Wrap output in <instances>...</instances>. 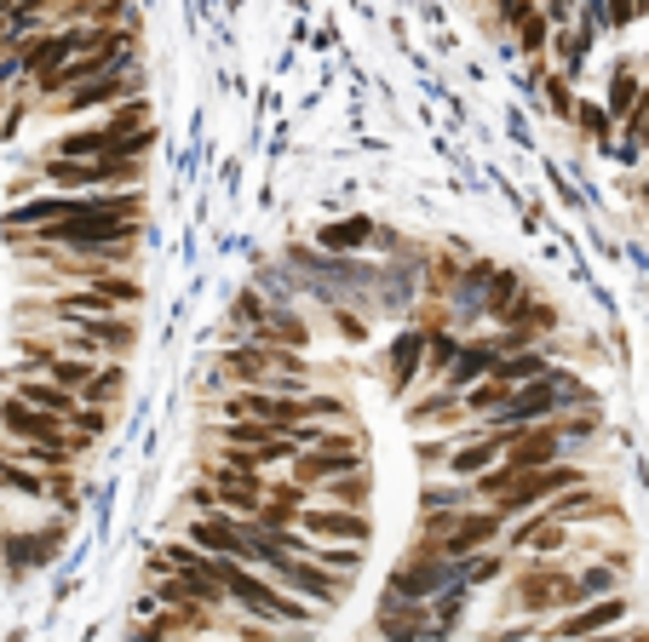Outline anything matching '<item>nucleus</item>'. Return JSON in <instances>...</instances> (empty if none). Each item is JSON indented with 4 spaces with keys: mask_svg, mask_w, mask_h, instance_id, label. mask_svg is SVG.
<instances>
[{
    "mask_svg": "<svg viewBox=\"0 0 649 642\" xmlns=\"http://www.w3.org/2000/svg\"><path fill=\"white\" fill-rule=\"evenodd\" d=\"M328 494L339 505H368V476H339V482H328Z\"/></svg>",
    "mask_w": 649,
    "mask_h": 642,
    "instance_id": "f704fd0d",
    "label": "nucleus"
},
{
    "mask_svg": "<svg viewBox=\"0 0 649 642\" xmlns=\"http://www.w3.org/2000/svg\"><path fill=\"white\" fill-rule=\"evenodd\" d=\"M494 368H501V350H494V345H460V362L448 368V391L471 396L478 384L494 379Z\"/></svg>",
    "mask_w": 649,
    "mask_h": 642,
    "instance_id": "dca6fc26",
    "label": "nucleus"
},
{
    "mask_svg": "<svg viewBox=\"0 0 649 642\" xmlns=\"http://www.w3.org/2000/svg\"><path fill=\"white\" fill-rule=\"evenodd\" d=\"M517 304H523V275H517V270H494V275H489V311L506 322Z\"/></svg>",
    "mask_w": 649,
    "mask_h": 642,
    "instance_id": "393cba45",
    "label": "nucleus"
},
{
    "mask_svg": "<svg viewBox=\"0 0 649 642\" xmlns=\"http://www.w3.org/2000/svg\"><path fill=\"white\" fill-rule=\"evenodd\" d=\"M540 92H546V104H552V115H575V98H569V81H563V75L540 81Z\"/></svg>",
    "mask_w": 649,
    "mask_h": 642,
    "instance_id": "c9c22d12",
    "label": "nucleus"
},
{
    "mask_svg": "<svg viewBox=\"0 0 649 642\" xmlns=\"http://www.w3.org/2000/svg\"><path fill=\"white\" fill-rule=\"evenodd\" d=\"M311 562H316V568H339V574H357V562H362V556H357V551H316Z\"/></svg>",
    "mask_w": 649,
    "mask_h": 642,
    "instance_id": "e433bc0d",
    "label": "nucleus"
},
{
    "mask_svg": "<svg viewBox=\"0 0 649 642\" xmlns=\"http://www.w3.org/2000/svg\"><path fill=\"white\" fill-rule=\"evenodd\" d=\"M569 487H581V471L575 465H552V471H535V476H523L512 494L494 499V517H523V510H535V505H552L558 494H569Z\"/></svg>",
    "mask_w": 649,
    "mask_h": 642,
    "instance_id": "6e6552de",
    "label": "nucleus"
},
{
    "mask_svg": "<svg viewBox=\"0 0 649 642\" xmlns=\"http://www.w3.org/2000/svg\"><path fill=\"white\" fill-rule=\"evenodd\" d=\"M138 304V275H104L98 288H69L58 299H23L18 316H58V322H104V316H127Z\"/></svg>",
    "mask_w": 649,
    "mask_h": 642,
    "instance_id": "f257e3e1",
    "label": "nucleus"
},
{
    "mask_svg": "<svg viewBox=\"0 0 649 642\" xmlns=\"http://www.w3.org/2000/svg\"><path fill=\"white\" fill-rule=\"evenodd\" d=\"M506 327H512V333H529V327H558V311H552V304H535V299H523L517 311L506 316Z\"/></svg>",
    "mask_w": 649,
    "mask_h": 642,
    "instance_id": "cd10ccee",
    "label": "nucleus"
},
{
    "mask_svg": "<svg viewBox=\"0 0 649 642\" xmlns=\"http://www.w3.org/2000/svg\"><path fill=\"white\" fill-rule=\"evenodd\" d=\"M563 539H569L563 522H552V510H540V517H529V522L512 528V551H558Z\"/></svg>",
    "mask_w": 649,
    "mask_h": 642,
    "instance_id": "4be33fe9",
    "label": "nucleus"
},
{
    "mask_svg": "<svg viewBox=\"0 0 649 642\" xmlns=\"http://www.w3.org/2000/svg\"><path fill=\"white\" fill-rule=\"evenodd\" d=\"M471 579H494L501 574V551H489V556H471V568H466Z\"/></svg>",
    "mask_w": 649,
    "mask_h": 642,
    "instance_id": "58836bf2",
    "label": "nucleus"
},
{
    "mask_svg": "<svg viewBox=\"0 0 649 642\" xmlns=\"http://www.w3.org/2000/svg\"><path fill=\"white\" fill-rule=\"evenodd\" d=\"M270 574H277L282 585H293V590H305V597H316V602H334L339 597V585L316 568V562H305V556H277L270 562Z\"/></svg>",
    "mask_w": 649,
    "mask_h": 642,
    "instance_id": "6ab92c4d",
    "label": "nucleus"
},
{
    "mask_svg": "<svg viewBox=\"0 0 649 642\" xmlns=\"http://www.w3.org/2000/svg\"><path fill=\"white\" fill-rule=\"evenodd\" d=\"M501 459H506V436H483V442H471V448H455V453H448V471H455V476H489L494 465H501Z\"/></svg>",
    "mask_w": 649,
    "mask_h": 642,
    "instance_id": "412c9836",
    "label": "nucleus"
},
{
    "mask_svg": "<svg viewBox=\"0 0 649 642\" xmlns=\"http://www.w3.org/2000/svg\"><path fill=\"white\" fill-rule=\"evenodd\" d=\"M127 92H138L127 75H110V81H92L69 98H53V115H81V110H121L127 104Z\"/></svg>",
    "mask_w": 649,
    "mask_h": 642,
    "instance_id": "4468645a",
    "label": "nucleus"
},
{
    "mask_svg": "<svg viewBox=\"0 0 649 642\" xmlns=\"http://www.w3.org/2000/svg\"><path fill=\"white\" fill-rule=\"evenodd\" d=\"M552 522H597V517H609V522H620V510H615V499H604V494H592V487H569V494H558L552 505Z\"/></svg>",
    "mask_w": 649,
    "mask_h": 642,
    "instance_id": "a211bd4d",
    "label": "nucleus"
},
{
    "mask_svg": "<svg viewBox=\"0 0 649 642\" xmlns=\"http://www.w3.org/2000/svg\"><path fill=\"white\" fill-rule=\"evenodd\" d=\"M339 476H362V442L351 430H339V436H316V442L293 459V482L299 487H311V482H339Z\"/></svg>",
    "mask_w": 649,
    "mask_h": 642,
    "instance_id": "f03ea898",
    "label": "nucleus"
},
{
    "mask_svg": "<svg viewBox=\"0 0 649 642\" xmlns=\"http://www.w3.org/2000/svg\"><path fill=\"white\" fill-rule=\"evenodd\" d=\"M339 333H345V339H368V327L357 316H339Z\"/></svg>",
    "mask_w": 649,
    "mask_h": 642,
    "instance_id": "ea45409f",
    "label": "nucleus"
},
{
    "mask_svg": "<svg viewBox=\"0 0 649 642\" xmlns=\"http://www.w3.org/2000/svg\"><path fill=\"white\" fill-rule=\"evenodd\" d=\"M426 339H432V350H426V362H432V373H443V379H448V368H455V362H460V345H455V339H448V333H426Z\"/></svg>",
    "mask_w": 649,
    "mask_h": 642,
    "instance_id": "7c9ffc66",
    "label": "nucleus"
},
{
    "mask_svg": "<svg viewBox=\"0 0 649 642\" xmlns=\"http://www.w3.org/2000/svg\"><path fill=\"white\" fill-rule=\"evenodd\" d=\"M121 391H127V373H121V368H104V373L92 379V391H87L81 402H87V407H110V402H121Z\"/></svg>",
    "mask_w": 649,
    "mask_h": 642,
    "instance_id": "c85d7f7f",
    "label": "nucleus"
},
{
    "mask_svg": "<svg viewBox=\"0 0 649 642\" xmlns=\"http://www.w3.org/2000/svg\"><path fill=\"white\" fill-rule=\"evenodd\" d=\"M64 356H81V362H98V356H127L138 345V322L127 316H104V322H64V333L53 339Z\"/></svg>",
    "mask_w": 649,
    "mask_h": 642,
    "instance_id": "39448f33",
    "label": "nucleus"
},
{
    "mask_svg": "<svg viewBox=\"0 0 649 642\" xmlns=\"http://www.w3.org/2000/svg\"><path fill=\"white\" fill-rule=\"evenodd\" d=\"M46 184H64L69 195L81 190H104V184H138V161H41Z\"/></svg>",
    "mask_w": 649,
    "mask_h": 642,
    "instance_id": "0eeeda50",
    "label": "nucleus"
},
{
    "mask_svg": "<svg viewBox=\"0 0 649 642\" xmlns=\"http://www.w3.org/2000/svg\"><path fill=\"white\" fill-rule=\"evenodd\" d=\"M627 620V602L620 597H604V602H586L575 613H563V620L552 626V642H581V637H604L609 626Z\"/></svg>",
    "mask_w": 649,
    "mask_h": 642,
    "instance_id": "9b49d317",
    "label": "nucleus"
},
{
    "mask_svg": "<svg viewBox=\"0 0 649 642\" xmlns=\"http://www.w3.org/2000/svg\"><path fill=\"white\" fill-rule=\"evenodd\" d=\"M299 499H305V487H299V482H277V487L265 494L259 528H270V533H293V522L305 517V505H299Z\"/></svg>",
    "mask_w": 649,
    "mask_h": 642,
    "instance_id": "aec40b11",
    "label": "nucleus"
},
{
    "mask_svg": "<svg viewBox=\"0 0 649 642\" xmlns=\"http://www.w3.org/2000/svg\"><path fill=\"white\" fill-rule=\"evenodd\" d=\"M546 373H552V362H546L540 350H523V356H501V368H494V379H501L506 391H529V384H540Z\"/></svg>",
    "mask_w": 649,
    "mask_h": 642,
    "instance_id": "5701e85b",
    "label": "nucleus"
},
{
    "mask_svg": "<svg viewBox=\"0 0 649 642\" xmlns=\"http://www.w3.org/2000/svg\"><path fill=\"white\" fill-rule=\"evenodd\" d=\"M58 539H64L58 528H53V533H12L7 551H12V562H46V556L58 551Z\"/></svg>",
    "mask_w": 649,
    "mask_h": 642,
    "instance_id": "bb28decb",
    "label": "nucleus"
},
{
    "mask_svg": "<svg viewBox=\"0 0 649 642\" xmlns=\"http://www.w3.org/2000/svg\"><path fill=\"white\" fill-rule=\"evenodd\" d=\"M18 402H30L35 414H53V419H75L81 414V396H69V391H58L53 379H35V373H18V391H12Z\"/></svg>",
    "mask_w": 649,
    "mask_h": 642,
    "instance_id": "2eb2a0df",
    "label": "nucleus"
},
{
    "mask_svg": "<svg viewBox=\"0 0 649 642\" xmlns=\"http://www.w3.org/2000/svg\"><path fill=\"white\" fill-rule=\"evenodd\" d=\"M644 104V92H638V69L633 64H620L615 75H609V110L615 115H633Z\"/></svg>",
    "mask_w": 649,
    "mask_h": 642,
    "instance_id": "a878e982",
    "label": "nucleus"
},
{
    "mask_svg": "<svg viewBox=\"0 0 649 642\" xmlns=\"http://www.w3.org/2000/svg\"><path fill=\"white\" fill-rule=\"evenodd\" d=\"M0 430H7L18 448H64V453H81V448H87L64 419L35 414V407H30V402H18V396H0Z\"/></svg>",
    "mask_w": 649,
    "mask_h": 642,
    "instance_id": "20e7f679",
    "label": "nucleus"
},
{
    "mask_svg": "<svg viewBox=\"0 0 649 642\" xmlns=\"http://www.w3.org/2000/svg\"><path fill=\"white\" fill-rule=\"evenodd\" d=\"M575 121H581V133L604 144L609 138V110H597V104H575Z\"/></svg>",
    "mask_w": 649,
    "mask_h": 642,
    "instance_id": "473e14b6",
    "label": "nucleus"
},
{
    "mask_svg": "<svg viewBox=\"0 0 649 642\" xmlns=\"http://www.w3.org/2000/svg\"><path fill=\"white\" fill-rule=\"evenodd\" d=\"M494 533H501V517H494V510H466V517L448 528V539L437 545V556H478L483 545H494Z\"/></svg>",
    "mask_w": 649,
    "mask_h": 642,
    "instance_id": "f8f14e48",
    "label": "nucleus"
},
{
    "mask_svg": "<svg viewBox=\"0 0 649 642\" xmlns=\"http://www.w3.org/2000/svg\"><path fill=\"white\" fill-rule=\"evenodd\" d=\"M644 149H649V138H644Z\"/></svg>",
    "mask_w": 649,
    "mask_h": 642,
    "instance_id": "79ce46f5",
    "label": "nucleus"
},
{
    "mask_svg": "<svg viewBox=\"0 0 649 642\" xmlns=\"http://www.w3.org/2000/svg\"><path fill=\"white\" fill-rule=\"evenodd\" d=\"M69 430L81 436V442H92V436H104V430H110V414H104V407H81V414L69 419Z\"/></svg>",
    "mask_w": 649,
    "mask_h": 642,
    "instance_id": "2f4dec72",
    "label": "nucleus"
},
{
    "mask_svg": "<svg viewBox=\"0 0 649 642\" xmlns=\"http://www.w3.org/2000/svg\"><path fill=\"white\" fill-rule=\"evenodd\" d=\"M575 579H581V597L586 602H597V597H609V590H615V568H586Z\"/></svg>",
    "mask_w": 649,
    "mask_h": 642,
    "instance_id": "72a5a7b5",
    "label": "nucleus"
},
{
    "mask_svg": "<svg viewBox=\"0 0 649 642\" xmlns=\"http://www.w3.org/2000/svg\"><path fill=\"white\" fill-rule=\"evenodd\" d=\"M419 465H448V453L437 442H426V448H419Z\"/></svg>",
    "mask_w": 649,
    "mask_h": 642,
    "instance_id": "a19ab883",
    "label": "nucleus"
},
{
    "mask_svg": "<svg viewBox=\"0 0 649 642\" xmlns=\"http://www.w3.org/2000/svg\"><path fill=\"white\" fill-rule=\"evenodd\" d=\"M208 487L219 499V517H236V522H259L265 494H270V487L259 482V471L231 465V459H208Z\"/></svg>",
    "mask_w": 649,
    "mask_h": 642,
    "instance_id": "423d86ee",
    "label": "nucleus"
},
{
    "mask_svg": "<svg viewBox=\"0 0 649 642\" xmlns=\"http://www.w3.org/2000/svg\"><path fill=\"white\" fill-rule=\"evenodd\" d=\"M627 138H633V144H644V138H649V92H644V104L627 115Z\"/></svg>",
    "mask_w": 649,
    "mask_h": 642,
    "instance_id": "4c0bfd02",
    "label": "nucleus"
},
{
    "mask_svg": "<svg viewBox=\"0 0 649 642\" xmlns=\"http://www.w3.org/2000/svg\"><path fill=\"white\" fill-rule=\"evenodd\" d=\"M426 350H432V339L419 327H409V333H396V345H391V391L403 396L409 384H414V373H426Z\"/></svg>",
    "mask_w": 649,
    "mask_h": 642,
    "instance_id": "f3484780",
    "label": "nucleus"
},
{
    "mask_svg": "<svg viewBox=\"0 0 649 642\" xmlns=\"http://www.w3.org/2000/svg\"><path fill=\"white\" fill-rule=\"evenodd\" d=\"M299 528H305L311 539H345V545H362V539L373 533L362 510H334V505H316L299 517Z\"/></svg>",
    "mask_w": 649,
    "mask_h": 642,
    "instance_id": "ddd939ff",
    "label": "nucleus"
},
{
    "mask_svg": "<svg viewBox=\"0 0 649 642\" xmlns=\"http://www.w3.org/2000/svg\"><path fill=\"white\" fill-rule=\"evenodd\" d=\"M409 419H414V425H455V419H466V402H460L455 391H443V396H419V402L409 407Z\"/></svg>",
    "mask_w": 649,
    "mask_h": 642,
    "instance_id": "b1692460",
    "label": "nucleus"
},
{
    "mask_svg": "<svg viewBox=\"0 0 649 642\" xmlns=\"http://www.w3.org/2000/svg\"><path fill=\"white\" fill-rule=\"evenodd\" d=\"M368 236H373L368 218H345V224H328V229H322V247H362Z\"/></svg>",
    "mask_w": 649,
    "mask_h": 642,
    "instance_id": "c756f323",
    "label": "nucleus"
},
{
    "mask_svg": "<svg viewBox=\"0 0 649 642\" xmlns=\"http://www.w3.org/2000/svg\"><path fill=\"white\" fill-rule=\"evenodd\" d=\"M512 597H517L523 613H575V608H586L581 579H575V574H563V568H546V562H535V568H523V574H517Z\"/></svg>",
    "mask_w": 649,
    "mask_h": 642,
    "instance_id": "7ed1b4c3",
    "label": "nucleus"
},
{
    "mask_svg": "<svg viewBox=\"0 0 649 642\" xmlns=\"http://www.w3.org/2000/svg\"><path fill=\"white\" fill-rule=\"evenodd\" d=\"M443 579H448V562L443 556H403L396 562V574H391V597L396 602H409V608H419L432 597V590H443Z\"/></svg>",
    "mask_w": 649,
    "mask_h": 642,
    "instance_id": "9d476101",
    "label": "nucleus"
},
{
    "mask_svg": "<svg viewBox=\"0 0 649 642\" xmlns=\"http://www.w3.org/2000/svg\"><path fill=\"white\" fill-rule=\"evenodd\" d=\"M190 545L208 551L219 562H254V522H236V517H195L190 522Z\"/></svg>",
    "mask_w": 649,
    "mask_h": 642,
    "instance_id": "1a4fd4ad",
    "label": "nucleus"
}]
</instances>
